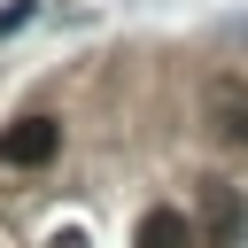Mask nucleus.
<instances>
[{
    "label": "nucleus",
    "mask_w": 248,
    "mask_h": 248,
    "mask_svg": "<svg viewBox=\"0 0 248 248\" xmlns=\"http://www.w3.org/2000/svg\"><path fill=\"white\" fill-rule=\"evenodd\" d=\"M54 147H62V124H54V116H16V124L0 132V163H16V170H23V163H31V170L54 163Z\"/></svg>",
    "instance_id": "obj_1"
},
{
    "label": "nucleus",
    "mask_w": 248,
    "mask_h": 248,
    "mask_svg": "<svg viewBox=\"0 0 248 248\" xmlns=\"http://www.w3.org/2000/svg\"><path fill=\"white\" fill-rule=\"evenodd\" d=\"M209 132L232 140V147L248 140V93H240V85H217V93H209Z\"/></svg>",
    "instance_id": "obj_2"
},
{
    "label": "nucleus",
    "mask_w": 248,
    "mask_h": 248,
    "mask_svg": "<svg viewBox=\"0 0 248 248\" xmlns=\"http://www.w3.org/2000/svg\"><path fill=\"white\" fill-rule=\"evenodd\" d=\"M140 248H186V217L178 209H147L140 217Z\"/></svg>",
    "instance_id": "obj_3"
},
{
    "label": "nucleus",
    "mask_w": 248,
    "mask_h": 248,
    "mask_svg": "<svg viewBox=\"0 0 248 248\" xmlns=\"http://www.w3.org/2000/svg\"><path fill=\"white\" fill-rule=\"evenodd\" d=\"M31 16H39V0H8V8H0V39H16Z\"/></svg>",
    "instance_id": "obj_4"
}]
</instances>
